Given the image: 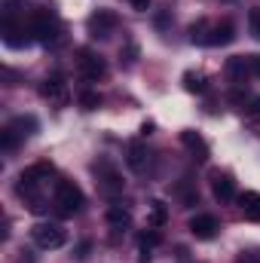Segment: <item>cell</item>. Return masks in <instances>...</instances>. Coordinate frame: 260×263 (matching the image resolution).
<instances>
[{"label":"cell","mask_w":260,"mask_h":263,"mask_svg":"<svg viewBox=\"0 0 260 263\" xmlns=\"http://www.w3.org/2000/svg\"><path fill=\"white\" fill-rule=\"evenodd\" d=\"M49 178H52V165H49V162H34L31 168H25V172L18 175L15 193L25 199L34 211H40L43 205H40V193H37V190H40V184H43V181H49Z\"/></svg>","instance_id":"6da1fadb"},{"label":"cell","mask_w":260,"mask_h":263,"mask_svg":"<svg viewBox=\"0 0 260 263\" xmlns=\"http://www.w3.org/2000/svg\"><path fill=\"white\" fill-rule=\"evenodd\" d=\"M83 205H86V196L73 181H67V178L55 181V211L62 217H73Z\"/></svg>","instance_id":"7a4b0ae2"},{"label":"cell","mask_w":260,"mask_h":263,"mask_svg":"<svg viewBox=\"0 0 260 263\" xmlns=\"http://www.w3.org/2000/svg\"><path fill=\"white\" fill-rule=\"evenodd\" d=\"M28 28H31V37L40 40V43H55L59 34H62V25H59L55 12H49V9H37Z\"/></svg>","instance_id":"3957f363"},{"label":"cell","mask_w":260,"mask_h":263,"mask_svg":"<svg viewBox=\"0 0 260 263\" xmlns=\"http://www.w3.org/2000/svg\"><path fill=\"white\" fill-rule=\"evenodd\" d=\"M31 239L37 242V248H46V251H55L67 242V233L65 227L59 223H34L31 227Z\"/></svg>","instance_id":"277c9868"},{"label":"cell","mask_w":260,"mask_h":263,"mask_svg":"<svg viewBox=\"0 0 260 263\" xmlns=\"http://www.w3.org/2000/svg\"><path fill=\"white\" fill-rule=\"evenodd\" d=\"M40 95H43L52 107H65L67 101H70V86H67L65 73H49V77L43 80V86H40Z\"/></svg>","instance_id":"5b68a950"},{"label":"cell","mask_w":260,"mask_h":263,"mask_svg":"<svg viewBox=\"0 0 260 263\" xmlns=\"http://www.w3.org/2000/svg\"><path fill=\"white\" fill-rule=\"evenodd\" d=\"M117 25H120V18H117V12H110V9H98V12H92L89 22H86L89 34L98 37V40H107V37L117 31Z\"/></svg>","instance_id":"8992f818"},{"label":"cell","mask_w":260,"mask_h":263,"mask_svg":"<svg viewBox=\"0 0 260 263\" xmlns=\"http://www.w3.org/2000/svg\"><path fill=\"white\" fill-rule=\"evenodd\" d=\"M77 70H80L86 80H101V77L107 73V62H104L98 52H92V49H80V52H77Z\"/></svg>","instance_id":"52a82bcc"},{"label":"cell","mask_w":260,"mask_h":263,"mask_svg":"<svg viewBox=\"0 0 260 263\" xmlns=\"http://www.w3.org/2000/svg\"><path fill=\"white\" fill-rule=\"evenodd\" d=\"M92 172L98 175V181H101V190L104 193H123V178H120V172H117V165L110 162V159H98L95 165H92Z\"/></svg>","instance_id":"ba28073f"},{"label":"cell","mask_w":260,"mask_h":263,"mask_svg":"<svg viewBox=\"0 0 260 263\" xmlns=\"http://www.w3.org/2000/svg\"><path fill=\"white\" fill-rule=\"evenodd\" d=\"M211 193L217 202H233L236 199V181L227 172H211Z\"/></svg>","instance_id":"9c48e42d"},{"label":"cell","mask_w":260,"mask_h":263,"mask_svg":"<svg viewBox=\"0 0 260 263\" xmlns=\"http://www.w3.org/2000/svg\"><path fill=\"white\" fill-rule=\"evenodd\" d=\"M187 230L193 233L196 239H214L220 227H217V217L214 214H196V217H190Z\"/></svg>","instance_id":"30bf717a"},{"label":"cell","mask_w":260,"mask_h":263,"mask_svg":"<svg viewBox=\"0 0 260 263\" xmlns=\"http://www.w3.org/2000/svg\"><path fill=\"white\" fill-rule=\"evenodd\" d=\"M181 144L193 153L196 162H205V159H208V144H205V138H202L199 132H190V129L181 132Z\"/></svg>","instance_id":"8fae6325"},{"label":"cell","mask_w":260,"mask_h":263,"mask_svg":"<svg viewBox=\"0 0 260 263\" xmlns=\"http://www.w3.org/2000/svg\"><path fill=\"white\" fill-rule=\"evenodd\" d=\"M126 162H129L132 172H138V175H141V172H144V168L150 165V150H147V147H144L141 141H132V144H129V156H126Z\"/></svg>","instance_id":"7c38bea8"},{"label":"cell","mask_w":260,"mask_h":263,"mask_svg":"<svg viewBox=\"0 0 260 263\" xmlns=\"http://www.w3.org/2000/svg\"><path fill=\"white\" fill-rule=\"evenodd\" d=\"M159 242H162V236H159L156 230L141 233V236H138V248H141V251H138V260H141V263H150V260H153V248H156Z\"/></svg>","instance_id":"4fadbf2b"},{"label":"cell","mask_w":260,"mask_h":263,"mask_svg":"<svg viewBox=\"0 0 260 263\" xmlns=\"http://www.w3.org/2000/svg\"><path fill=\"white\" fill-rule=\"evenodd\" d=\"M227 77H230L236 86H242V83H245V77H251L248 55H236V59H230V62H227Z\"/></svg>","instance_id":"5bb4252c"},{"label":"cell","mask_w":260,"mask_h":263,"mask_svg":"<svg viewBox=\"0 0 260 263\" xmlns=\"http://www.w3.org/2000/svg\"><path fill=\"white\" fill-rule=\"evenodd\" d=\"M236 40V25L230 18H224L220 25H211V46H227Z\"/></svg>","instance_id":"9a60e30c"},{"label":"cell","mask_w":260,"mask_h":263,"mask_svg":"<svg viewBox=\"0 0 260 263\" xmlns=\"http://www.w3.org/2000/svg\"><path fill=\"white\" fill-rule=\"evenodd\" d=\"M104 220H107L114 230H126V227L132 223V211L123 208V205H110V208L104 211Z\"/></svg>","instance_id":"2e32d148"},{"label":"cell","mask_w":260,"mask_h":263,"mask_svg":"<svg viewBox=\"0 0 260 263\" xmlns=\"http://www.w3.org/2000/svg\"><path fill=\"white\" fill-rule=\"evenodd\" d=\"M190 40L199 43V46H211V25L205 18H199V22L190 25Z\"/></svg>","instance_id":"e0dca14e"},{"label":"cell","mask_w":260,"mask_h":263,"mask_svg":"<svg viewBox=\"0 0 260 263\" xmlns=\"http://www.w3.org/2000/svg\"><path fill=\"white\" fill-rule=\"evenodd\" d=\"M6 129L15 132L18 138H28V135H34V132H37V117H15Z\"/></svg>","instance_id":"ac0fdd59"},{"label":"cell","mask_w":260,"mask_h":263,"mask_svg":"<svg viewBox=\"0 0 260 263\" xmlns=\"http://www.w3.org/2000/svg\"><path fill=\"white\" fill-rule=\"evenodd\" d=\"M175 196H181L184 208H190V205H196V202H199V193H196V187L190 184V178H181V184L175 187Z\"/></svg>","instance_id":"d6986e66"},{"label":"cell","mask_w":260,"mask_h":263,"mask_svg":"<svg viewBox=\"0 0 260 263\" xmlns=\"http://www.w3.org/2000/svg\"><path fill=\"white\" fill-rule=\"evenodd\" d=\"M169 220V205L162 202V199H153L150 202V227L156 230V227H162Z\"/></svg>","instance_id":"ffe728a7"},{"label":"cell","mask_w":260,"mask_h":263,"mask_svg":"<svg viewBox=\"0 0 260 263\" xmlns=\"http://www.w3.org/2000/svg\"><path fill=\"white\" fill-rule=\"evenodd\" d=\"M184 86H187V92H205V89H208V86H205V77H202V73H193V70L184 73Z\"/></svg>","instance_id":"44dd1931"},{"label":"cell","mask_w":260,"mask_h":263,"mask_svg":"<svg viewBox=\"0 0 260 263\" xmlns=\"http://www.w3.org/2000/svg\"><path fill=\"white\" fill-rule=\"evenodd\" d=\"M80 107H83V110L101 107V95H98V92H83V95H80Z\"/></svg>","instance_id":"7402d4cb"},{"label":"cell","mask_w":260,"mask_h":263,"mask_svg":"<svg viewBox=\"0 0 260 263\" xmlns=\"http://www.w3.org/2000/svg\"><path fill=\"white\" fill-rule=\"evenodd\" d=\"M135 59H138V46H135V43H126V46L120 49V62H123V67H132Z\"/></svg>","instance_id":"603a6c76"},{"label":"cell","mask_w":260,"mask_h":263,"mask_svg":"<svg viewBox=\"0 0 260 263\" xmlns=\"http://www.w3.org/2000/svg\"><path fill=\"white\" fill-rule=\"evenodd\" d=\"M236 199H239V208H242V211H248L251 205H257V202H260V193L248 190V193H242V196H236Z\"/></svg>","instance_id":"cb8c5ba5"},{"label":"cell","mask_w":260,"mask_h":263,"mask_svg":"<svg viewBox=\"0 0 260 263\" xmlns=\"http://www.w3.org/2000/svg\"><path fill=\"white\" fill-rule=\"evenodd\" d=\"M245 117H248V120H260V95L251 98V104L245 107Z\"/></svg>","instance_id":"d4e9b609"},{"label":"cell","mask_w":260,"mask_h":263,"mask_svg":"<svg viewBox=\"0 0 260 263\" xmlns=\"http://www.w3.org/2000/svg\"><path fill=\"white\" fill-rule=\"evenodd\" d=\"M248 22H251V34L260 40V9H251V15H248Z\"/></svg>","instance_id":"484cf974"},{"label":"cell","mask_w":260,"mask_h":263,"mask_svg":"<svg viewBox=\"0 0 260 263\" xmlns=\"http://www.w3.org/2000/svg\"><path fill=\"white\" fill-rule=\"evenodd\" d=\"M132 9H138V12H147L150 9V0H129Z\"/></svg>","instance_id":"4316f807"},{"label":"cell","mask_w":260,"mask_h":263,"mask_svg":"<svg viewBox=\"0 0 260 263\" xmlns=\"http://www.w3.org/2000/svg\"><path fill=\"white\" fill-rule=\"evenodd\" d=\"M245 217H248V220H257V223H260V202H257V205H251V208L245 211Z\"/></svg>","instance_id":"83f0119b"},{"label":"cell","mask_w":260,"mask_h":263,"mask_svg":"<svg viewBox=\"0 0 260 263\" xmlns=\"http://www.w3.org/2000/svg\"><path fill=\"white\" fill-rule=\"evenodd\" d=\"M248 65H251V73L260 77V55H248Z\"/></svg>","instance_id":"f1b7e54d"},{"label":"cell","mask_w":260,"mask_h":263,"mask_svg":"<svg viewBox=\"0 0 260 263\" xmlns=\"http://www.w3.org/2000/svg\"><path fill=\"white\" fill-rule=\"evenodd\" d=\"M153 129H156V126H153V123H144V126H141V135H144V138H147V135H153Z\"/></svg>","instance_id":"f546056e"},{"label":"cell","mask_w":260,"mask_h":263,"mask_svg":"<svg viewBox=\"0 0 260 263\" xmlns=\"http://www.w3.org/2000/svg\"><path fill=\"white\" fill-rule=\"evenodd\" d=\"M239 263H260V260H257V257H248V260H245V257H242V260H239Z\"/></svg>","instance_id":"4dcf8cb0"}]
</instances>
